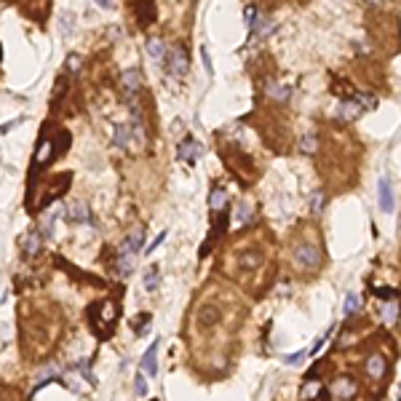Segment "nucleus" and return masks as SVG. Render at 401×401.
<instances>
[{
	"label": "nucleus",
	"mask_w": 401,
	"mask_h": 401,
	"mask_svg": "<svg viewBox=\"0 0 401 401\" xmlns=\"http://www.w3.org/2000/svg\"><path fill=\"white\" fill-rule=\"evenodd\" d=\"M158 281H161V273H158V268L153 265L150 270H147V276H145V292H155Z\"/></svg>",
	"instance_id": "obj_21"
},
{
	"label": "nucleus",
	"mask_w": 401,
	"mask_h": 401,
	"mask_svg": "<svg viewBox=\"0 0 401 401\" xmlns=\"http://www.w3.org/2000/svg\"><path fill=\"white\" fill-rule=\"evenodd\" d=\"M380 209H383V212H393V209H396L393 190H390L388 179H380Z\"/></svg>",
	"instance_id": "obj_13"
},
{
	"label": "nucleus",
	"mask_w": 401,
	"mask_h": 401,
	"mask_svg": "<svg viewBox=\"0 0 401 401\" xmlns=\"http://www.w3.org/2000/svg\"><path fill=\"white\" fill-rule=\"evenodd\" d=\"M65 86H67V80H65V78H59V80H56V86H54V99H51V110H56V107H59V99L65 97Z\"/></svg>",
	"instance_id": "obj_23"
},
{
	"label": "nucleus",
	"mask_w": 401,
	"mask_h": 401,
	"mask_svg": "<svg viewBox=\"0 0 401 401\" xmlns=\"http://www.w3.org/2000/svg\"><path fill=\"white\" fill-rule=\"evenodd\" d=\"M123 86H126V94H136V89H139V70H126Z\"/></svg>",
	"instance_id": "obj_17"
},
{
	"label": "nucleus",
	"mask_w": 401,
	"mask_h": 401,
	"mask_svg": "<svg viewBox=\"0 0 401 401\" xmlns=\"http://www.w3.org/2000/svg\"><path fill=\"white\" fill-rule=\"evenodd\" d=\"M342 310H345V316H353L356 310H358V297L351 292V294H345V302H342Z\"/></svg>",
	"instance_id": "obj_24"
},
{
	"label": "nucleus",
	"mask_w": 401,
	"mask_h": 401,
	"mask_svg": "<svg viewBox=\"0 0 401 401\" xmlns=\"http://www.w3.org/2000/svg\"><path fill=\"white\" fill-rule=\"evenodd\" d=\"M134 388H136V396H145V393H147V383H145V375H134Z\"/></svg>",
	"instance_id": "obj_27"
},
{
	"label": "nucleus",
	"mask_w": 401,
	"mask_h": 401,
	"mask_svg": "<svg viewBox=\"0 0 401 401\" xmlns=\"http://www.w3.org/2000/svg\"><path fill=\"white\" fill-rule=\"evenodd\" d=\"M316 390H319V383H316V380L310 377L308 383H305V388H302V393L308 396V398H313V396H316Z\"/></svg>",
	"instance_id": "obj_28"
},
{
	"label": "nucleus",
	"mask_w": 401,
	"mask_h": 401,
	"mask_svg": "<svg viewBox=\"0 0 401 401\" xmlns=\"http://www.w3.org/2000/svg\"><path fill=\"white\" fill-rule=\"evenodd\" d=\"M246 22H249V24H251V22H254V8H251V6L246 8Z\"/></svg>",
	"instance_id": "obj_36"
},
{
	"label": "nucleus",
	"mask_w": 401,
	"mask_h": 401,
	"mask_svg": "<svg viewBox=\"0 0 401 401\" xmlns=\"http://www.w3.org/2000/svg\"><path fill=\"white\" fill-rule=\"evenodd\" d=\"M268 97L276 99V102H287L289 99V89L287 86H276V83H270L268 86Z\"/></svg>",
	"instance_id": "obj_20"
},
{
	"label": "nucleus",
	"mask_w": 401,
	"mask_h": 401,
	"mask_svg": "<svg viewBox=\"0 0 401 401\" xmlns=\"http://www.w3.org/2000/svg\"><path fill=\"white\" fill-rule=\"evenodd\" d=\"M112 134H115V145H118V147H126V145H129L131 129H129V126H123V123H115V126H112Z\"/></svg>",
	"instance_id": "obj_18"
},
{
	"label": "nucleus",
	"mask_w": 401,
	"mask_h": 401,
	"mask_svg": "<svg viewBox=\"0 0 401 401\" xmlns=\"http://www.w3.org/2000/svg\"><path fill=\"white\" fill-rule=\"evenodd\" d=\"M249 219H251V209H249V204H244V200H241V204L236 206V222L246 225Z\"/></svg>",
	"instance_id": "obj_22"
},
{
	"label": "nucleus",
	"mask_w": 401,
	"mask_h": 401,
	"mask_svg": "<svg viewBox=\"0 0 401 401\" xmlns=\"http://www.w3.org/2000/svg\"><path fill=\"white\" fill-rule=\"evenodd\" d=\"M99 8H112V0H94Z\"/></svg>",
	"instance_id": "obj_35"
},
{
	"label": "nucleus",
	"mask_w": 401,
	"mask_h": 401,
	"mask_svg": "<svg viewBox=\"0 0 401 401\" xmlns=\"http://www.w3.org/2000/svg\"><path fill=\"white\" fill-rule=\"evenodd\" d=\"M166 236H168V233H166V230H161V233H158V238H155V241H153V244H150V246H147V249H145V254H153V251H155L158 246H161V241H163Z\"/></svg>",
	"instance_id": "obj_29"
},
{
	"label": "nucleus",
	"mask_w": 401,
	"mask_h": 401,
	"mask_svg": "<svg viewBox=\"0 0 401 401\" xmlns=\"http://www.w3.org/2000/svg\"><path fill=\"white\" fill-rule=\"evenodd\" d=\"M147 54H150L155 62H163V59H166V46H163V40H161V38H150V40H147Z\"/></svg>",
	"instance_id": "obj_15"
},
{
	"label": "nucleus",
	"mask_w": 401,
	"mask_h": 401,
	"mask_svg": "<svg viewBox=\"0 0 401 401\" xmlns=\"http://www.w3.org/2000/svg\"><path fill=\"white\" fill-rule=\"evenodd\" d=\"M305 353H308V351H297V353H292V356L283 358V364H289V366H292V364H300L302 358H305Z\"/></svg>",
	"instance_id": "obj_30"
},
{
	"label": "nucleus",
	"mask_w": 401,
	"mask_h": 401,
	"mask_svg": "<svg viewBox=\"0 0 401 401\" xmlns=\"http://www.w3.org/2000/svg\"><path fill=\"white\" fill-rule=\"evenodd\" d=\"M134 14L139 27H147L155 19V0H134Z\"/></svg>",
	"instance_id": "obj_7"
},
{
	"label": "nucleus",
	"mask_w": 401,
	"mask_h": 401,
	"mask_svg": "<svg viewBox=\"0 0 401 401\" xmlns=\"http://www.w3.org/2000/svg\"><path fill=\"white\" fill-rule=\"evenodd\" d=\"M89 321H91V329L97 332L102 340L110 337L115 321H118V305L112 300H104V302H97L89 308Z\"/></svg>",
	"instance_id": "obj_2"
},
{
	"label": "nucleus",
	"mask_w": 401,
	"mask_h": 401,
	"mask_svg": "<svg viewBox=\"0 0 401 401\" xmlns=\"http://www.w3.org/2000/svg\"><path fill=\"white\" fill-rule=\"evenodd\" d=\"M142 372L150 375V377H155V372H158V337L142 356Z\"/></svg>",
	"instance_id": "obj_10"
},
{
	"label": "nucleus",
	"mask_w": 401,
	"mask_h": 401,
	"mask_svg": "<svg viewBox=\"0 0 401 401\" xmlns=\"http://www.w3.org/2000/svg\"><path fill=\"white\" fill-rule=\"evenodd\" d=\"M142 241H145V230L136 227L134 233H129L118 244V251H115V273H118V276L126 278L134 270V257L142 251Z\"/></svg>",
	"instance_id": "obj_1"
},
{
	"label": "nucleus",
	"mask_w": 401,
	"mask_h": 401,
	"mask_svg": "<svg viewBox=\"0 0 401 401\" xmlns=\"http://www.w3.org/2000/svg\"><path fill=\"white\" fill-rule=\"evenodd\" d=\"M321 206H324V195L316 193V195H313V209H316V212H321Z\"/></svg>",
	"instance_id": "obj_33"
},
{
	"label": "nucleus",
	"mask_w": 401,
	"mask_h": 401,
	"mask_svg": "<svg viewBox=\"0 0 401 401\" xmlns=\"http://www.w3.org/2000/svg\"><path fill=\"white\" fill-rule=\"evenodd\" d=\"M238 268L241 270H257V268H262V254H260L257 249L244 251V254L238 257Z\"/></svg>",
	"instance_id": "obj_14"
},
{
	"label": "nucleus",
	"mask_w": 401,
	"mask_h": 401,
	"mask_svg": "<svg viewBox=\"0 0 401 401\" xmlns=\"http://www.w3.org/2000/svg\"><path fill=\"white\" fill-rule=\"evenodd\" d=\"M200 153H204V147H200L195 139H190V136H185V139L177 145V158H179V161H187L190 163V161H195Z\"/></svg>",
	"instance_id": "obj_8"
},
{
	"label": "nucleus",
	"mask_w": 401,
	"mask_h": 401,
	"mask_svg": "<svg viewBox=\"0 0 401 401\" xmlns=\"http://www.w3.org/2000/svg\"><path fill=\"white\" fill-rule=\"evenodd\" d=\"M396 308H398L396 302H388V305H385V310H383V316H385V321H388V324H396V313H398Z\"/></svg>",
	"instance_id": "obj_25"
},
{
	"label": "nucleus",
	"mask_w": 401,
	"mask_h": 401,
	"mask_svg": "<svg viewBox=\"0 0 401 401\" xmlns=\"http://www.w3.org/2000/svg\"><path fill=\"white\" fill-rule=\"evenodd\" d=\"M225 204H227V193H225V190L222 187L212 190V195H209V206H212V212H222Z\"/></svg>",
	"instance_id": "obj_16"
},
{
	"label": "nucleus",
	"mask_w": 401,
	"mask_h": 401,
	"mask_svg": "<svg viewBox=\"0 0 401 401\" xmlns=\"http://www.w3.org/2000/svg\"><path fill=\"white\" fill-rule=\"evenodd\" d=\"M166 56H168V72L177 78H182L187 67H190V59H187V51L182 46H174V48H168L166 51Z\"/></svg>",
	"instance_id": "obj_4"
},
{
	"label": "nucleus",
	"mask_w": 401,
	"mask_h": 401,
	"mask_svg": "<svg viewBox=\"0 0 401 401\" xmlns=\"http://www.w3.org/2000/svg\"><path fill=\"white\" fill-rule=\"evenodd\" d=\"M364 372L369 380H375V383H380V380H385L388 375V361H385V356L383 353H372L366 358V364H364Z\"/></svg>",
	"instance_id": "obj_6"
},
{
	"label": "nucleus",
	"mask_w": 401,
	"mask_h": 401,
	"mask_svg": "<svg viewBox=\"0 0 401 401\" xmlns=\"http://www.w3.org/2000/svg\"><path fill=\"white\" fill-rule=\"evenodd\" d=\"M326 393H329V398H334V401H348V398H353V393H356V383L348 375H342V377H337L334 383L326 388Z\"/></svg>",
	"instance_id": "obj_5"
},
{
	"label": "nucleus",
	"mask_w": 401,
	"mask_h": 401,
	"mask_svg": "<svg viewBox=\"0 0 401 401\" xmlns=\"http://www.w3.org/2000/svg\"><path fill=\"white\" fill-rule=\"evenodd\" d=\"M200 59H204V67H206V72L212 75V72H214V67H212V59H209V51H206V48H200Z\"/></svg>",
	"instance_id": "obj_31"
},
{
	"label": "nucleus",
	"mask_w": 401,
	"mask_h": 401,
	"mask_svg": "<svg viewBox=\"0 0 401 401\" xmlns=\"http://www.w3.org/2000/svg\"><path fill=\"white\" fill-rule=\"evenodd\" d=\"M147 321H150V316H139V319H136V334H145V332H147V329H145Z\"/></svg>",
	"instance_id": "obj_32"
},
{
	"label": "nucleus",
	"mask_w": 401,
	"mask_h": 401,
	"mask_svg": "<svg viewBox=\"0 0 401 401\" xmlns=\"http://www.w3.org/2000/svg\"><path fill=\"white\" fill-rule=\"evenodd\" d=\"M219 319H222V310L217 305H200L198 308V324L204 329H212L214 324H219Z\"/></svg>",
	"instance_id": "obj_9"
},
{
	"label": "nucleus",
	"mask_w": 401,
	"mask_h": 401,
	"mask_svg": "<svg viewBox=\"0 0 401 401\" xmlns=\"http://www.w3.org/2000/svg\"><path fill=\"white\" fill-rule=\"evenodd\" d=\"M292 260L300 270H319L321 262H324V254L310 241H300V244H294V249H292Z\"/></svg>",
	"instance_id": "obj_3"
},
{
	"label": "nucleus",
	"mask_w": 401,
	"mask_h": 401,
	"mask_svg": "<svg viewBox=\"0 0 401 401\" xmlns=\"http://www.w3.org/2000/svg\"><path fill=\"white\" fill-rule=\"evenodd\" d=\"M364 107L358 102H342V107H340V115L345 121H353V118H358V112H361Z\"/></svg>",
	"instance_id": "obj_19"
},
{
	"label": "nucleus",
	"mask_w": 401,
	"mask_h": 401,
	"mask_svg": "<svg viewBox=\"0 0 401 401\" xmlns=\"http://www.w3.org/2000/svg\"><path fill=\"white\" fill-rule=\"evenodd\" d=\"M40 241H43V238H40V233H27V236L22 238V254L30 257V260L38 257L40 249H43V244H40Z\"/></svg>",
	"instance_id": "obj_12"
},
{
	"label": "nucleus",
	"mask_w": 401,
	"mask_h": 401,
	"mask_svg": "<svg viewBox=\"0 0 401 401\" xmlns=\"http://www.w3.org/2000/svg\"><path fill=\"white\" fill-rule=\"evenodd\" d=\"M377 297H383V300L396 297V289H377Z\"/></svg>",
	"instance_id": "obj_34"
},
{
	"label": "nucleus",
	"mask_w": 401,
	"mask_h": 401,
	"mask_svg": "<svg viewBox=\"0 0 401 401\" xmlns=\"http://www.w3.org/2000/svg\"><path fill=\"white\" fill-rule=\"evenodd\" d=\"M67 219L75 225H86L89 222V206L83 204V200H72L67 206Z\"/></svg>",
	"instance_id": "obj_11"
},
{
	"label": "nucleus",
	"mask_w": 401,
	"mask_h": 401,
	"mask_svg": "<svg viewBox=\"0 0 401 401\" xmlns=\"http://www.w3.org/2000/svg\"><path fill=\"white\" fill-rule=\"evenodd\" d=\"M300 150L302 153H316V136H305V139H300Z\"/></svg>",
	"instance_id": "obj_26"
}]
</instances>
